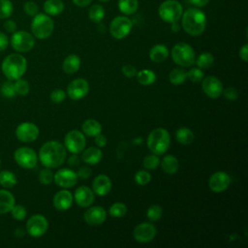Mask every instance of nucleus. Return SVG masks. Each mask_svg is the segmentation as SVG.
Segmentation results:
<instances>
[{"label": "nucleus", "mask_w": 248, "mask_h": 248, "mask_svg": "<svg viewBox=\"0 0 248 248\" xmlns=\"http://www.w3.org/2000/svg\"><path fill=\"white\" fill-rule=\"evenodd\" d=\"M67 150L65 146L57 140L45 142L39 151V160L46 168H58L66 160Z\"/></svg>", "instance_id": "obj_1"}, {"label": "nucleus", "mask_w": 248, "mask_h": 248, "mask_svg": "<svg viewBox=\"0 0 248 248\" xmlns=\"http://www.w3.org/2000/svg\"><path fill=\"white\" fill-rule=\"evenodd\" d=\"M181 25L183 30L191 36H199L206 27V16L199 9L190 8L182 13Z\"/></svg>", "instance_id": "obj_2"}, {"label": "nucleus", "mask_w": 248, "mask_h": 248, "mask_svg": "<svg viewBox=\"0 0 248 248\" xmlns=\"http://www.w3.org/2000/svg\"><path fill=\"white\" fill-rule=\"evenodd\" d=\"M27 69L26 58L19 53H12L4 58L1 70L4 76L10 80L20 78Z\"/></svg>", "instance_id": "obj_3"}, {"label": "nucleus", "mask_w": 248, "mask_h": 248, "mask_svg": "<svg viewBox=\"0 0 248 248\" xmlns=\"http://www.w3.org/2000/svg\"><path fill=\"white\" fill-rule=\"evenodd\" d=\"M147 147L156 155H163L168 151L170 145V137L165 128L153 129L146 140Z\"/></svg>", "instance_id": "obj_4"}, {"label": "nucleus", "mask_w": 248, "mask_h": 248, "mask_svg": "<svg viewBox=\"0 0 248 248\" xmlns=\"http://www.w3.org/2000/svg\"><path fill=\"white\" fill-rule=\"evenodd\" d=\"M171 58L180 67H190L195 63L196 54L193 47L186 43H177L171 48Z\"/></svg>", "instance_id": "obj_5"}, {"label": "nucleus", "mask_w": 248, "mask_h": 248, "mask_svg": "<svg viewBox=\"0 0 248 248\" xmlns=\"http://www.w3.org/2000/svg\"><path fill=\"white\" fill-rule=\"evenodd\" d=\"M54 29L53 20L45 14H37L31 22L32 35L37 39L44 40L48 38Z\"/></svg>", "instance_id": "obj_6"}, {"label": "nucleus", "mask_w": 248, "mask_h": 248, "mask_svg": "<svg viewBox=\"0 0 248 248\" xmlns=\"http://www.w3.org/2000/svg\"><path fill=\"white\" fill-rule=\"evenodd\" d=\"M182 6L176 0H166L159 6L158 9V14L161 19L169 23L178 21L182 16Z\"/></svg>", "instance_id": "obj_7"}, {"label": "nucleus", "mask_w": 248, "mask_h": 248, "mask_svg": "<svg viewBox=\"0 0 248 248\" xmlns=\"http://www.w3.org/2000/svg\"><path fill=\"white\" fill-rule=\"evenodd\" d=\"M12 47L17 52H27L35 46V39L32 34L27 31H15L11 37Z\"/></svg>", "instance_id": "obj_8"}, {"label": "nucleus", "mask_w": 248, "mask_h": 248, "mask_svg": "<svg viewBox=\"0 0 248 248\" xmlns=\"http://www.w3.org/2000/svg\"><path fill=\"white\" fill-rule=\"evenodd\" d=\"M86 140L85 135L78 130H71L69 131L64 138V146L66 150L71 152L72 154L81 153L85 148Z\"/></svg>", "instance_id": "obj_9"}, {"label": "nucleus", "mask_w": 248, "mask_h": 248, "mask_svg": "<svg viewBox=\"0 0 248 248\" xmlns=\"http://www.w3.org/2000/svg\"><path fill=\"white\" fill-rule=\"evenodd\" d=\"M133 27V23L130 18L120 16L114 17L109 24V33L116 39L121 40L129 35Z\"/></svg>", "instance_id": "obj_10"}, {"label": "nucleus", "mask_w": 248, "mask_h": 248, "mask_svg": "<svg viewBox=\"0 0 248 248\" xmlns=\"http://www.w3.org/2000/svg\"><path fill=\"white\" fill-rule=\"evenodd\" d=\"M15 161L18 166L23 169H32L37 165L38 155L30 147L21 146L15 151L14 154Z\"/></svg>", "instance_id": "obj_11"}, {"label": "nucleus", "mask_w": 248, "mask_h": 248, "mask_svg": "<svg viewBox=\"0 0 248 248\" xmlns=\"http://www.w3.org/2000/svg\"><path fill=\"white\" fill-rule=\"evenodd\" d=\"M48 229V222L42 214L32 215L26 222V232L33 237L44 235Z\"/></svg>", "instance_id": "obj_12"}, {"label": "nucleus", "mask_w": 248, "mask_h": 248, "mask_svg": "<svg viewBox=\"0 0 248 248\" xmlns=\"http://www.w3.org/2000/svg\"><path fill=\"white\" fill-rule=\"evenodd\" d=\"M157 229L152 223L142 222L137 225L133 231V236L137 242L148 243L154 239Z\"/></svg>", "instance_id": "obj_13"}, {"label": "nucleus", "mask_w": 248, "mask_h": 248, "mask_svg": "<svg viewBox=\"0 0 248 248\" xmlns=\"http://www.w3.org/2000/svg\"><path fill=\"white\" fill-rule=\"evenodd\" d=\"M39 128L33 122H22L16 129V136L17 140L22 142H32L37 140L39 136Z\"/></svg>", "instance_id": "obj_14"}, {"label": "nucleus", "mask_w": 248, "mask_h": 248, "mask_svg": "<svg viewBox=\"0 0 248 248\" xmlns=\"http://www.w3.org/2000/svg\"><path fill=\"white\" fill-rule=\"evenodd\" d=\"M78 173L67 168L60 169L53 174V180L55 184L64 189L75 186L78 183Z\"/></svg>", "instance_id": "obj_15"}, {"label": "nucleus", "mask_w": 248, "mask_h": 248, "mask_svg": "<svg viewBox=\"0 0 248 248\" xmlns=\"http://www.w3.org/2000/svg\"><path fill=\"white\" fill-rule=\"evenodd\" d=\"M202 88L203 93L212 99L222 95L224 86L222 81L215 76H207L202 79Z\"/></svg>", "instance_id": "obj_16"}, {"label": "nucleus", "mask_w": 248, "mask_h": 248, "mask_svg": "<svg viewBox=\"0 0 248 248\" xmlns=\"http://www.w3.org/2000/svg\"><path fill=\"white\" fill-rule=\"evenodd\" d=\"M89 91V83L84 78H76L72 80L68 86L66 94L70 97V99L74 101L80 100L84 98Z\"/></svg>", "instance_id": "obj_17"}, {"label": "nucleus", "mask_w": 248, "mask_h": 248, "mask_svg": "<svg viewBox=\"0 0 248 248\" xmlns=\"http://www.w3.org/2000/svg\"><path fill=\"white\" fill-rule=\"evenodd\" d=\"M232 182L231 176L222 170L215 171L208 179V187L214 193H221L227 190Z\"/></svg>", "instance_id": "obj_18"}, {"label": "nucleus", "mask_w": 248, "mask_h": 248, "mask_svg": "<svg viewBox=\"0 0 248 248\" xmlns=\"http://www.w3.org/2000/svg\"><path fill=\"white\" fill-rule=\"evenodd\" d=\"M107 218V211L103 206L94 205L88 206L83 214V219L89 226L102 225Z\"/></svg>", "instance_id": "obj_19"}, {"label": "nucleus", "mask_w": 248, "mask_h": 248, "mask_svg": "<svg viewBox=\"0 0 248 248\" xmlns=\"http://www.w3.org/2000/svg\"><path fill=\"white\" fill-rule=\"evenodd\" d=\"M75 202L80 207H88L92 205L95 200V194L91 188L87 186H79L75 190L74 194Z\"/></svg>", "instance_id": "obj_20"}, {"label": "nucleus", "mask_w": 248, "mask_h": 248, "mask_svg": "<svg viewBox=\"0 0 248 248\" xmlns=\"http://www.w3.org/2000/svg\"><path fill=\"white\" fill-rule=\"evenodd\" d=\"M74 202V197L70 191L67 189H63L58 191L52 199V204L55 209L59 211L68 210Z\"/></svg>", "instance_id": "obj_21"}, {"label": "nucleus", "mask_w": 248, "mask_h": 248, "mask_svg": "<svg viewBox=\"0 0 248 248\" xmlns=\"http://www.w3.org/2000/svg\"><path fill=\"white\" fill-rule=\"evenodd\" d=\"M111 180L107 174H98L92 181V191L95 195L104 197L110 192Z\"/></svg>", "instance_id": "obj_22"}, {"label": "nucleus", "mask_w": 248, "mask_h": 248, "mask_svg": "<svg viewBox=\"0 0 248 248\" xmlns=\"http://www.w3.org/2000/svg\"><path fill=\"white\" fill-rule=\"evenodd\" d=\"M103 158V152L100 147L90 146L88 148H84L81 152V160L88 165H96Z\"/></svg>", "instance_id": "obj_23"}, {"label": "nucleus", "mask_w": 248, "mask_h": 248, "mask_svg": "<svg viewBox=\"0 0 248 248\" xmlns=\"http://www.w3.org/2000/svg\"><path fill=\"white\" fill-rule=\"evenodd\" d=\"M160 165L162 170L168 174H174L179 169V162L177 158L170 154L165 155L163 159L160 160Z\"/></svg>", "instance_id": "obj_24"}, {"label": "nucleus", "mask_w": 248, "mask_h": 248, "mask_svg": "<svg viewBox=\"0 0 248 248\" xmlns=\"http://www.w3.org/2000/svg\"><path fill=\"white\" fill-rule=\"evenodd\" d=\"M169 54V49L165 45L157 44L151 47L149 51V58L155 63H161L168 58Z\"/></svg>", "instance_id": "obj_25"}, {"label": "nucleus", "mask_w": 248, "mask_h": 248, "mask_svg": "<svg viewBox=\"0 0 248 248\" xmlns=\"http://www.w3.org/2000/svg\"><path fill=\"white\" fill-rule=\"evenodd\" d=\"M16 204L15 197L7 190H0V215L11 211Z\"/></svg>", "instance_id": "obj_26"}, {"label": "nucleus", "mask_w": 248, "mask_h": 248, "mask_svg": "<svg viewBox=\"0 0 248 248\" xmlns=\"http://www.w3.org/2000/svg\"><path fill=\"white\" fill-rule=\"evenodd\" d=\"M79 67H80V58L74 53L66 56L62 63L63 71L69 75L77 73L79 70Z\"/></svg>", "instance_id": "obj_27"}, {"label": "nucleus", "mask_w": 248, "mask_h": 248, "mask_svg": "<svg viewBox=\"0 0 248 248\" xmlns=\"http://www.w3.org/2000/svg\"><path fill=\"white\" fill-rule=\"evenodd\" d=\"M81 131L88 137H95L102 132V125L96 119H87L81 125Z\"/></svg>", "instance_id": "obj_28"}, {"label": "nucleus", "mask_w": 248, "mask_h": 248, "mask_svg": "<svg viewBox=\"0 0 248 248\" xmlns=\"http://www.w3.org/2000/svg\"><path fill=\"white\" fill-rule=\"evenodd\" d=\"M175 139L179 143L183 145H188L194 142L195 135L191 129L187 127H181L176 130Z\"/></svg>", "instance_id": "obj_29"}, {"label": "nucleus", "mask_w": 248, "mask_h": 248, "mask_svg": "<svg viewBox=\"0 0 248 248\" xmlns=\"http://www.w3.org/2000/svg\"><path fill=\"white\" fill-rule=\"evenodd\" d=\"M64 10V3L62 0H46L44 3V11L49 16H58Z\"/></svg>", "instance_id": "obj_30"}, {"label": "nucleus", "mask_w": 248, "mask_h": 248, "mask_svg": "<svg viewBox=\"0 0 248 248\" xmlns=\"http://www.w3.org/2000/svg\"><path fill=\"white\" fill-rule=\"evenodd\" d=\"M137 80L139 81L140 84L143 86H148L151 85L155 82L156 80V74L149 69H142L139 72H137L136 75Z\"/></svg>", "instance_id": "obj_31"}, {"label": "nucleus", "mask_w": 248, "mask_h": 248, "mask_svg": "<svg viewBox=\"0 0 248 248\" xmlns=\"http://www.w3.org/2000/svg\"><path fill=\"white\" fill-rule=\"evenodd\" d=\"M187 78V72L182 68H174L169 74V80L173 85L182 84Z\"/></svg>", "instance_id": "obj_32"}, {"label": "nucleus", "mask_w": 248, "mask_h": 248, "mask_svg": "<svg viewBox=\"0 0 248 248\" xmlns=\"http://www.w3.org/2000/svg\"><path fill=\"white\" fill-rule=\"evenodd\" d=\"M17 182V178L16 175L8 170H0V185L3 186L4 188H13Z\"/></svg>", "instance_id": "obj_33"}, {"label": "nucleus", "mask_w": 248, "mask_h": 248, "mask_svg": "<svg viewBox=\"0 0 248 248\" xmlns=\"http://www.w3.org/2000/svg\"><path fill=\"white\" fill-rule=\"evenodd\" d=\"M118 8H119V11L124 15H132L135 12H137L139 8V1L138 0H119Z\"/></svg>", "instance_id": "obj_34"}, {"label": "nucleus", "mask_w": 248, "mask_h": 248, "mask_svg": "<svg viewBox=\"0 0 248 248\" xmlns=\"http://www.w3.org/2000/svg\"><path fill=\"white\" fill-rule=\"evenodd\" d=\"M195 63L200 69H208L214 63V56L208 51L202 52L195 60Z\"/></svg>", "instance_id": "obj_35"}, {"label": "nucleus", "mask_w": 248, "mask_h": 248, "mask_svg": "<svg viewBox=\"0 0 248 248\" xmlns=\"http://www.w3.org/2000/svg\"><path fill=\"white\" fill-rule=\"evenodd\" d=\"M88 16H89V19L93 22H96V23H100L104 16H105V10L104 8L99 5V4H95V5H92L88 11Z\"/></svg>", "instance_id": "obj_36"}, {"label": "nucleus", "mask_w": 248, "mask_h": 248, "mask_svg": "<svg viewBox=\"0 0 248 248\" xmlns=\"http://www.w3.org/2000/svg\"><path fill=\"white\" fill-rule=\"evenodd\" d=\"M108 212L113 218H121L127 213V206L123 202H114L110 205Z\"/></svg>", "instance_id": "obj_37"}, {"label": "nucleus", "mask_w": 248, "mask_h": 248, "mask_svg": "<svg viewBox=\"0 0 248 248\" xmlns=\"http://www.w3.org/2000/svg\"><path fill=\"white\" fill-rule=\"evenodd\" d=\"M163 214V208L159 204H151L146 211V216L151 222L159 221Z\"/></svg>", "instance_id": "obj_38"}, {"label": "nucleus", "mask_w": 248, "mask_h": 248, "mask_svg": "<svg viewBox=\"0 0 248 248\" xmlns=\"http://www.w3.org/2000/svg\"><path fill=\"white\" fill-rule=\"evenodd\" d=\"M142 165L145 170H155L160 165V159H159L158 155L151 153V154L146 155L143 158Z\"/></svg>", "instance_id": "obj_39"}, {"label": "nucleus", "mask_w": 248, "mask_h": 248, "mask_svg": "<svg viewBox=\"0 0 248 248\" xmlns=\"http://www.w3.org/2000/svg\"><path fill=\"white\" fill-rule=\"evenodd\" d=\"M0 92L6 98L15 97L16 95V88H15V83L12 82V80H10V79L3 82L1 84V87H0Z\"/></svg>", "instance_id": "obj_40"}, {"label": "nucleus", "mask_w": 248, "mask_h": 248, "mask_svg": "<svg viewBox=\"0 0 248 248\" xmlns=\"http://www.w3.org/2000/svg\"><path fill=\"white\" fill-rule=\"evenodd\" d=\"M14 11L13 3L10 0H0V18H8Z\"/></svg>", "instance_id": "obj_41"}, {"label": "nucleus", "mask_w": 248, "mask_h": 248, "mask_svg": "<svg viewBox=\"0 0 248 248\" xmlns=\"http://www.w3.org/2000/svg\"><path fill=\"white\" fill-rule=\"evenodd\" d=\"M151 180V174L146 170H140L135 174V181L140 186H144Z\"/></svg>", "instance_id": "obj_42"}, {"label": "nucleus", "mask_w": 248, "mask_h": 248, "mask_svg": "<svg viewBox=\"0 0 248 248\" xmlns=\"http://www.w3.org/2000/svg\"><path fill=\"white\" fill-rule=\"evenodd\" d=\"M15 88H16V93L17 95L25 96L28 94V92L30 90V85H29L28 81H26L25 79L17 78V79H16V82H15Z\"/></svg>", "instance_id": "obj_43"}, {"label": "nucleus", "mask_w": 248, "mask_h": 248, "mask_svg": "<svg viewBox=\"0 0 248 248\" xmlns=\"http://www.w3.org/2000/svg\"><path fill=\"white\" fill-rule=\"evenodd\" d=\"M53 174L49 168H45L39 172V181L44 185H49L53 181Z\"/></svg>", "instance_id": "obj_44"}, {"label": "nucleus", "mask_w": 248, "mask_h": 248, "mask_svg": "<svg viewBox=\"0 0 248 248\" xmlns=\"http://www.w3.org/2000/svg\"><path fill=\"white\" fill-rule=\"evenodd\" d=\"M10 212L12 214V217L17 221L23 220L27 214V210H26L25 206H23L21 204H17V205L15 204Z\"/></svg>", "instance_id": "obj_45"}, {"label": "nucleus", "mask_w": 248, "mask_h": 248, "mask_svg": "<svg viewBox=\"0 0 248 248\" xmlns=\"http://www.w3.org/2000/svg\"><path fill=\"white\" fill-rule=\"evenodd\" d=\"M187 78L192 82H200L203 78V72L199 67L192 68L187 72Z\"/></svg>", "instance_id": "obj_46"}, {"label": "nucleus", "mask_w": 248, "mask_h": 248, "mask_svg": "<svg viewBox=\"0 0 248 248\" xmlns=\"http://www.w3.org/2000/svg\"><path fill=\"white\" fill-rule=\"evenodd\" d=\"M66 92L63 90V89H59V88H56L54 90H52L50 92V95H49V98H50V101L55 103V104H60L62 103L65 98H66Z\"/></svg>", "instance_id": "obj_47"}, {"label": "nucleus", "mask_w": 248, "mask_h": 248, "mask_svg": "<svg viewBox=\"0 0 248 248\" xmlns=\"http://www.w3.org/2000/svg\"><path fill=\"white\" fill-rule=\"evenodd\" d=\"M23 10L25 12L26 15L28 16H34L38 14L39 12V8L37 6V4L33 1H27L24 3L23 5Z\"/></svg>", "instance_id": "obj_48"}, {"label": "nucleus", "mask_w": 248, "mask_h": 248, "mask_svg": "<svg viewBox=\"0 0 248 248\" xmlns=\"http://www.w3.org/2000/svg\"><path fill=\"white\" fill-rule=\"evenodd\" d=\"M222 94L230 101H235L238 98V91L234 87H227L223 89Z\"/></svg>", "instance_id": "obj_49"}, {"label": "nucleus", "mask_w": 248, "mask_h": 248, "mask_svg": "<svg viewBox=\"0 0 248 248\" xmlns=\"http://www.w3.org/2000/svg\"><path fill=\"white\" fill-rule=\"evenodd\" d=\"M137 69L135 66H132V65H125L122 67V73L125 77L127 78H133V77H136L137 75Z\"/></svg>", "instance_id": "obj_50"}, {"label": "nucleus", "mask_w": 248, "mask_h": 248, "mask_svg": "<svg viewBox=\"0 0 248 248\" xmlns=\"http://www.w3.org/2000/svg\"><path fill=\"white\" fill-rule=\"evenodd\" d=\"M91 169L87 166H82L78 170V176L81 179H88L91 176Z\"/></svg>", "instance_id": "obj_51"}, {"label": "nucleus", "mask_w": 248, "mask_h": 248, "mask_svg": "<svg viewBox=\"0 0 248 248\" xmlns=\"http://www.w3.org/2000/svg\"><path fill=\"white\" fill-rule=\"evenodd\" d=\"M95 140V144L98 147H100V148L105 147L107 145V143H108V140H107L106 136L102 135V133H100L97 136H95V140Z\"/></svg>", "instance_id": "obj_52"}, {"label": "nucleus", "mask_w": 248, "mask_h": 248, "mask_svg": "<svg viewBox=\"0 0 248 248\" xmlns=\"http://www.w3.org/2000/svg\"><path fill=\"white\" fill-rule=\"evenodd\" d=\"M4 28L9 33H14L16 30V23L12 19H7L4 22Z\"/></svg>", "instance_id": "obj_53"}, {"label": "nucleus", "mask_w": 248, "mask_h": 248, "mask_svg": "<svg viewBox=\"0 0 248 248\" xmlns=\"http://www.w3.org/2000/svg\"><path fill=\"white\" fill-rule=\"evenodd\" d=\"M8 45H9L8 37L4 33L0 32V52L5 50L8 46Z\"/></svg>", "instance_id": "obj_54"}, {"label": "nucleus", "mask_w": 248, "mask_h": 248, "mask_svg": "<svg viewBox=\"0 0 248 248\" xmlns=\"http://www.w3.org/2000/svg\"><path fill=\"white\" fill-rule=\"evenodd\" d=\"M239 57L244 62L248 61V45L245 44L240 49H239Z\"/></svg>", "instance_id": "obj_55"}, {"label": "nucleus", "mask_w": 248, "mask_h": 248, "mask_svg": "<svg viewBox=\"0 0 248 248\" xmlns=\"http://www.w3.org/2000/svg\"><path fill=\"white\" fill-rule=\"evenodd\" d=\"M79 164V158L77 154H73L68 158V165L71 167H77Z\"/></svg>", "instance_id": "obj_56"}, {"label": "nucleus", "mask_w": 248, "mask_h": 248, "mask_svg": "<svg viewBox=\"0 0 248 248\" xmlns=\"http://www.w3.org/2000/svg\"><path fill=\"white\" fill-rule=\"evenodd\" d=\"M93 0H73L74 4L77 5V6H79V7H85V6H88L89 4H91Z\"/></svg>", "instance_id": "obj_57"}, {"label": "nucleus", "mask_w": 248, "mask_h": 248, "mask_svg": "<svg viewBox=\"0 0 248 248\" xmlns=\"http://www.w3.org/2000/svg\"><path fill=\"white\" fill-rule=\"evenodd\" d=\"M190 2L197 7H204L209 2V0H190Z\"/></svg>", "instance_id": "obj_58"}, {"label": "nucleus", "mask_w": 248, "mask_h": 248, "mask_svg": "<svg viewBox=\"0 0 248 248\" xmlns=\"http://www.w3.org/2000/svg\"><path fill=\"white\" fill-rule=\"evenodd\" d=\"M171 29L173 32H177L179 30V24L177 23V21L171 23Z\"/></svg>", "instance_id": "obj_59"}, {"label": "nucleus", "mask_w": 248, "mask_h": 248, "mask_svg": "<svg viewBox=\"0 0 248 248\" xmlns=\"http://www.w3.org/2000/svg\"><path fill=\"white\" fill-rule=\"evenodd\" d=\"M100 1H102V2H107V1H109V0H100Z\"/></svg>", "instance_id": "obj_60"}, {"label": "nucleus", "mask_w": 248, "mask_h": 248, "mask_svg": "<svg viewBox=\"0 0 248 248\" xmlns=\"http://www.w3.org/2000/svg\"><path fill=\"white\" fill-rule=\"evenodd\" d=\"M0 168H1V159H0Z\"/></svg>", "instance_id": "obj_61"}]
</instances>
